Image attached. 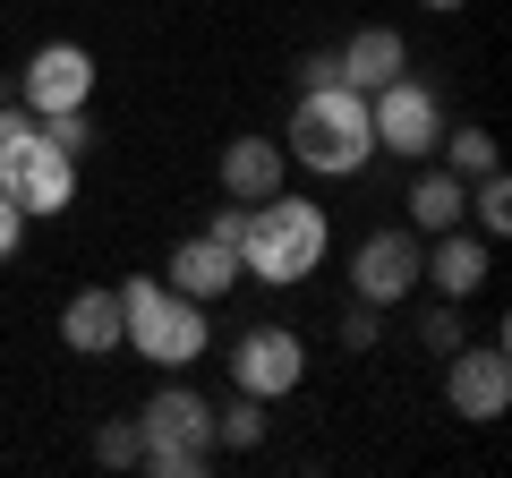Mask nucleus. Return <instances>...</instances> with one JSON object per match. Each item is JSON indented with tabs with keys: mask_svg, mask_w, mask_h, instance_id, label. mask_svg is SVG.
Here are the masks:
<instances>
[{
	"mask_svg": "<svg viewBox=\"0 0 512 478\" xmlns=\"http://www.w3.org/2000/svg\"><path fill=\"white\" fill-rule=\"evenodd\" d=\"M171 291H188V299H222L239 282V248H222L214 231H197V239H180V248H171Z\"/></svg>",
	"mask_w": 512,
	"mask_h": 478,
	"instance_id": "12",
	"label": "nucleus"
},
{
	"mask_svg": "<svg viewBox=\"0 0 512 478\" xmlns=\"http://www.w3.org/2000/svg\"><path fill=\"white\" fill-rule=\"evenodd\" d=\"M427 9H470V0H427Z\"/></svg>",
	"mask_w": 512,
	"mask_h": 478,
	"instance_id": "27",
	"label": "nucleus"
},
{
	"mask_svg": "<svg viewBox=\"0 0 512 478\" xmlns=\"http://www.w3.org/2000/svg\"><path fill=\"white\" fill-rule=\"evenodd\" d=\"M419 342H427V350H461V316H453V308H427V316H419Z\"/></svg>",
	"mask_w": 512,
	"mask_h": 478,
	"instance_id": "22",
	"label": "nucleus"
},
{
	"mask_svg": "<svg viewBox=\"0 0 512 478\" xmlns=\"http://www.w3.org/2000/svg\"><path fill=\"white\" fill-rule=\"evenodd\" d=\"M214 444H231V453H248V444H265V402L256 393H239V402L214 410Z\"/></svg>",
	"mask_w": 512,
	"mask_h": 478,
	"instance_id": "18",
	"label": "nucleus"
},
{
	"mask_svg": "<svg viewBox=\"0 0 512 478\" xmlns=\"http://www.w3.org/2000/svg\"><path fill=\"white\" fill-rule=\"evenodd\" d=\"M444 359H453V368H444V393H453L461 419L487 427V419H504V410H512V359H504L495 342H487V350L461 342V350H444Z\"/></svg>",
	"mask_w": 512,
	"mask_h": 478,
	"instance_id": "10",
	"label": "nucleus"
},
{
	"mask_svg": "<svg viewBox=\"0 0 512 478\" xmlns=\"http://www.w3.org/2000/svg\"><path fill=\"white\" fill-rule=\"evenodd\" d=\"M470 214H478V239H504L512 231V180H504V163L470 180Z\"/></svg>",
	"mask_w": 512,
	"mask_h": 478,
	"instance_id": "17",
	"label": "nucleus"
},
{
	"mask_svg": "<svg viewBox=\"0 0 512 478\" xmlns=\"http://www.w3.org/2000/svg\"><path fill=\"white\" fill-rule=\"evenodd\" d=\"M376 316H384V308L350 299V316H342V342H350V350H376Z\"/></svg>",
	"mask_w": 512,
	"mask_h": 478,
	"instance_id": "23",
	"label": "nucleus"
},
{
	"mask_svg": "<svg viewBox=\"0 0 512 478\" xmlns=\"http://www.w3.org/2000/svg\"><path fill=\"white\" fill-rule=\"evenodd\" d=\"M291 154L308 171H333V180H350V171H367V154H376V129H367V94L359 86H308L291 111Z\"/></svg>",
	"mask_w": 512,
	"mask_h": 478,
	"instance_id": "2",
	"label": "nucleus"
},
{
	"mask_svg": "<svg viewBox=\"0 0 512 478\" xmlns=\"http://www.w3.org/2000/svg\"><path fill=\"white\" fill-rule=\"evenodd\" d=\"M222 188H231L239 205L274 197V188H282V146H265V137H231V146H222Z\"/></svg>",
	"mask_w": 512,
	"mask_h": 478,
	"instance_id": "15",
	"label": "nucleus"
},
{
	"mask_svg": "<svg viewBox=\"0 0 512 478\" xmlns=\"http://www.w3.org/2000/svg\"><path fill=\"white\" fill-rule=\"evenodd\" d=\"M461 214H470V180H461V171H419V180H410V222H419L427 239L453 231Z\"/></svg>",
	"mask_w": 512,
	"mask_h": 478,
	"instance_id": "16",
	"label": "nucleus"
},
{
	"mask_svg": "<svg viewBox=\"0 0 512 478\" xmlns=\"http://www.w3.org/2000/svg\"><path fill=\"white\" fill-rule=\"evenodd\" d=\"M0 188L18 197V214H60L77 197V154H60L52 137H18V146H0Z\"/></svg>",
	"mask_w": 512,
	"mask_h": 478,
	"instance_id": "4",
	"label": "nucleus"
},
{
	"mask_svg": "<svg viewBox=\"0 0 512 478\" xmlns=\"http://www.w3.org/2000/svg\"><path fill=\"white\" fill-rule=\"evenodd\" d=\"M18 103L35 111H77V103H94V60L77 52V43H43L35 60L18 69Z\"/></svg>",
	"mask_w": 512,
	"mask_h": 478,
	"instance_id": "9",
	"label": "nucleus"
},
{
	"mask_svg": "<svg viewBox=\"0 0 512 478\" xmlns=\"http://www.w3.org/2000/svg\"><path fill=\"white\" fill-rule=\"evenodd\" d=\"M205 231H214V239H222V248H239V239H248V205H239V197H231V205H222V214H214V222H205Z\"/></svg>",
	"mask_w": 512,
	"mask_h": 478,
	"instance_id": "24",
	"label": "nucleus"
},
{
	"mask_svg": "<svg viewBox=\"0 0 512 478\" xmlns=\"http://www.w3.org/2000/svg\"><path fill=\"white\" fill-rule=\"evenodd\" d=\"M316 265H325V214H316L308 197H256L248 205V239H239V274L274 282V291H291V282H308Z\"/></svg>",
	"mask_w": 512,
	"mask_h": 478,
	"instance_id": "1",
	"label": "nucleus"
},
{
	"mask_svg": "<svg viewBox=\"0 0 512 478\" xmlns=\"http://www.w3.org/2000/svg\"><path fill=\"white\" fill-rule=\"evenodd\" d=\"M333 69H342V86L376 94V86H393V77L410 69V52H402V35H393V26H359V35L342 43V60H333Z\"/></svg>",
	"mask_w": 512,
	"mask_h": 478,
	"instance_id": "13",
	"label": "nucleus"
},
{
	"mask_svg": "<svg viewBox=\"0 0 512 478\" xmlns=\"http://www.w3.org/2000/svg\"><path fill=\"white\" fill-rule=\"evenodd\" d=\"M231 376L256 402H282V393H299V376H308V350H299L291 325H248L239 350H231Z\"/></svg>",
	"mask_w": 512,
	"mask_h": 478,
	"instance_id": "7",
	"label": "nucleus"
},
{
	"mask_svg": "<svg viewBox=\"0 0 512 478\" xmlns=\"http://www.w3.org/2000/svg\"><path fill=\"white\" fill-rule=\"evenodd\" d=\"M120 342L137 350V359H154V368H188L205 350V299L171 291L163 274L120 282Z\"/></svg>",
	"mask_w": 512,
	"mask_h": 478,
	"instance_id": "3",
	"label": "nucleus"
},
{
	"mask_svg": "<svg viewBox=\"0 0 512 478\" xmlns=\"http://www.w3.org/2000/svg\"><path fill=\"white\" fill-rule=\"evenodd\" d=\"M60 342H69L77 359H111V350H120V291H77L69 308H60Z\"/></svg>",
	"mask_w": 512,
	"mask_h": 478,
	"instance_id": "14",
	"label": "nucleus"
},
{
	"mask_svg": "<svg viewBox=\"0 0 512 478\" xmlns=\"http://www.w3.org/2000/svg\"><path fill=\"white\" fill-rule=\"evenodd\" d=\"M26 239V214H18V197H9V188H0V257H9V248H18Z\"/></svg>",
	"mask_w": 512,
	"mask_h": 478,
	"instance_id": "25",
	"label": "nucleus"
},
{
	"mask_svg": "<svg viewBox=\"0 0 512 478\" xmlns=\"http://www.w3.org/2000/svg\"><path fill=\"white\" fill-rule=\"evenodd\" d=\"M137 436H146V453H188L205 470V461H214V402H205L197 385H163L137 410Z\"/></svg>",
	"mask_w": 512,
	"mask_h": 478,
	"instance_id": "6",
	"label": "nucleus"
},
{
	"mask_svg": "<svg viewBox=\"0 0 512 478\" xmlns=\"http://www.w3.org/2000/svg\"><path fill=\"white\" fill-rule=\"evenodd\" d=\"M436 146L453 154L444 171H461V180H478V171H495V137H487V129H453V137H436Z\"/></svg>",
	"mask_w": 512,
	"mask_h": 478,
	"instance_id": "19",
	"label": "nucleus"
},
{
	"mask_svg": "<svg viewBox=\"0 0 512 478\" xmlns=\"http://www.w3.org/2000/svg\"><path fill=\"white\" fill-rule=\"evenodd\" d=\"M367 129H376V146H393V154H436V137H444V103H436V86H419V77H393V86H376L367 94Z\"/></svg>",
	"mask_w": 512,
	"mask_h": 478,
	"instance_id": "5",
	"label": "nucleus"
},
{
	"mask_svg": "<svg viewBox=\"0 0 512 478\" xmlns=\"http://www.w3.org/2000/svg\"><path fill=\"white\" fill-rule=\"evenodd\" d=\"M35 129H43V137H52V146H60V154H86V146H94V120H86V103H77V111H43Z\"/></svg>",
	"mask_w": 512,
	"mask_h": 478,
	"instance_id": "21",
	"label": "nucleus"
},
{
	"mask_svg": "<svg viewBox=\"0 0 512 478\" xmlns=\"http://www.w3.org/2000/svg\"><path fill=\"white\" fill-rule=\"evenodd\" d=\"M137 453H146V436H137V419H111L103 436H94V461H103V470H137Z\"/></svg>",
	"mask_w": 512,
	"mask_h": 478,
	"instance_id": "20",
	"label": "nucleus"
},
{
	"mask_svg": "<svg viewBox=\"0 0 512 478\" xmlns=\"http://www.w3.org/2000/svg\"><path fill=\"white\" fill-rule=\"evenodd\" d=\"M419 282H436V291L461 308V299H470L478 282H487V239H478V231H461V222H453V231H436V248L419 257Z\"/></svg>",
	"mask_w": 512,
	"mask_h": 478,
	"instance_id": "11",
	"label": "nucleus"
},
{
	"mask_svg": "<svg viewBox=\"0 0 512 478\" xmlns=\"http://www.w3.org/2000/svg\"><path fill=\"white\" fill-rule=\"evenodd\" d=\"M333 77H342V69H333L325 52H308V60H299V94H308V86H333Z\"/></svg>",
	"mask_w": 512,
	"mask_h": 478,
	"instance_id": "26",
	"label": "nucleus"
},
{
	"mask_svg": "<svg viewBox=\"0 0 512 478\" xmlns=\"http://www.w3.org/2000/svg\"><path fill=\"white\" fill-rule=\"evenodd\" d=\"M419 231H376V239H359V257H350V291L367 299V308H393V299H410L419 291Z\"/></svg>",
	"mask_w": 512,
	"mask_h": 478,
	"instance_id": "8",
	"label": "nucleus"
}]
</instances>
